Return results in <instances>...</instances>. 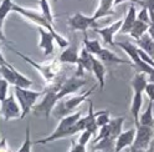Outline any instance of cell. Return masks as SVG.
Wrapping results in <instances>:
<instances>
[{"label": "cell", "mask_w": 154, "mask_h": 152, "mask_svg": "<svg viewBox=\"0 0 154 152\" xmlns=\"http://www.w3.org/2000/svg\"><path fill=\"white\" fill-rule=\"evenodd\" d=\"M82 117V112L81 111H77L73 112L71 115L62 117L57 125L56 130L50 134L49 136H46L41 140H37L34 142V145H45V144H49V142H55L57 140H61V138H66V137H70L76 135L79 130L76 127V123Z\"/></svg>", "instance_id": "1"}, {"label": "cell", "mask_w": 154, "mask_h": 152, "mask_svg": "<svg viewBox=\"0 0 154 152\" xmlns=\"http://www.w3.org/2000/svg\"><path fill=\"white\" fill-rule=\"evenodd\" d=\"M8 47H9V49H10L11 51H14L17 56H20L23 60H25L27 64H30L32 68H35L38 72H40L41 76L45 79V81L47 82V86H49V85H51V84L57 79V76L60 75V71H61V64H62V62H60L59 59H57V60H52V61H50L49 64H45V65L42 64V65H41V64H38V62L34 61L32 59H30L29 56L21 54L20 51L15 50L14 47L9 46V45H8Z\"/></svg>", "instance_id": "2"}, {"label": "cell", "mask_w": 154, "mask_h": 152, "mask_svg": "<svg viewBox=\"0 0 154 152\" xmlns=\"http://www.w3.org/2000/svg\"><path fill=\"white\" fill-rule=\"evenodd\" d=\"M94 86L91 87L88 91H86L85 93H81V95H76V96H71L69 99H66L63 101H59L57 102V105L55 106L54 111H52V116L55 119H59L61 120L62 117H66L71 115V113H73V111L79 107L82 102L86 101V99H87L90 95L92 93V91H94Z\"/></svg>", "instance_id": "3"}, {"label": "cell", "mask_w": 154, "mask_h": 152, "mask_svg": "<svg viewBox=\"0 0 154 152\" xmlns=\"http://www.w3.org/2000/svg\"><path fill=\"white\" fill-rule=\"evenodd\" d=\"M44 93L45 91H32L30 89L14 87V95L21 106V119L20 120H23L30 112H32V109L36 105L37 99L40 96H44Z\"/></svg>", "instance_id": "4"}, {"label": "cell", "mask_w": 154, "mask_h": 152, "mask_svg": "<svg viewBox=\"0 0 154 152\" xmlns=\"http://www.w3.org/2000/svg\"><path fill=\"white\" fill-rule=\"evenodd\" d=\"M116 45L118 47H121V49L129 56L131 61L133 62L132 68L136 69L137 72H144L148 76L154 75V68H152L150 65H148L147 62H144L140 59V56L138 54V46L137 45H134L129 41H119V43H116Z\"/></svg>", "instance_id": "5"}, {"label": "cell", "mask_w": 154, "mask_h": 152, "mask_svg": "<svg viewBox=\"0 0 154 152\" xmlns=\"http://www.w3.org/2000/svg\"><path fill=\"white\" fill-rule=\"evenodd\" d=\"M60 101L59 96H57V92L52 91V90H45V93L42 96V100L36 103L32 109L34 115L36 116H42L45 117V120H49L50 116L52 115V111L55 109V106L57 105V102Z\"/></svg>", "instance_id": "6"}, {"label": "cell", "mask_w": 154, "mask_h": 152, "mask_svg": "<svg viewBox=\"0 0 154 152\" xmlns=\"http://www.w3.org/2000/svg\"><path fill=\"white\" fill-rule=\"evenodd\" d=\"M0 74L3 78L11 84L14 87H24V89H30L32 86L34 81L31 79H29L27 76L23 75L21 72H19L16 69H14L10 64L3 65L0 68Z\"/></svg>", "instance_id": "7"}, {"label": "cell", "mask_w": 154, "mask_h": 152, "mask_svg": "<svg viewBox=\"0 0 154 152\" xmlns=\"http://www.w3.org/2000/svg\"><path fill=\"white\" fill-rule=\"evenodd\" d=\"M0 116L6 122L10 120H20L21 119V106H20V103H19V101L16 100L14 93H10L4 101H2Z\"/></svg>", "instance_id": "8"}, {"label": "cell", "mask_w": 154, "mask_h": 152, "mask_svg": "<svg viewBox=\"0 0 154 152\" xmlns=\"http://www.w3.org/2000/svg\"><path fill=\"white\" fill-rule=\"evenodd\" d=\"M67 24H69L70 30L72 31H82L83 34L87 33L90 27L94 29L97 27V23L93 19V16L83 15L82 13H76L72 16L67 19Z\"/></svg>", "instance_id": "9"}, {"label": "cell", "mask_w": 154, "mask_h": 152, "mask_svg": "<svg viewBox=\"0 0 154 152\" xmlns=\"http://www.w3.org/2000/svg\"><path fill=\"white\" fill-rule=\"evenodd\" d=\"M136 132V138L133 142V147L136 148H142V150H148L152 141H153V136H154V127H149V126H143L139 125Z\"/></svg>", "instance_id": "10"}, {"label": "cell", "mask_w": 154, "mask_h": 152, "mask_svg": "<svg viewBox=\"0 0 154 152\" xmlns=\"http://www.w3.org/2000/svg\"><path fill=\"white\" fill-rule=\"evenodd\" d=\"M87 84V80H85L83 78H79V76H71V78L66 79L62 84V86L60 89V91L57 92V96H59L60 100H62L63 97L69 96V95L73 93V92H77L82 86Z\"/></svg>", "instance_id": "11"}, {"label": "cell", "mask_w": 154, "mask_h": 152, "mask_svg": "<svg viewBox=\"0 0 154 152\" xmlns=\"http://www.w3.org/2000/svg\"><path fill=\"white\" fill-rule=\"evenodd\" d=\"M122 24H123V19H119V20L114 21L113 24L108 25V26H104V27H94V33H97L98 35H101V37L103 39V43L108 44L111 46H117L113 40L114 35L119 33L121 27H122Z\"/></svg>", "instance_id": "12"}, {"label": "cell", "mask_w": 154, "mask_h": 152, "mask_svg": "<svg viewBox=\"0 0 154 152\" xmlns=\"http://www.w3.org/2000/svg\"><path fill=\"white\" fill-rule=\"evenodd\" d=\"M38 35H40V40H38V47L44 51L45 56H50L54 54V44L55 41V37L54 35L42 26H38Z\"/></svg>", "instance_id": "13"}, {"label": "cell", "mask_w": 154, "mask_h": 152, "mask_svg": "<svg viewBox=\"0 0 154 152\" xmlns=\"http://www.w3.org/2000/svg\"><path fill=\"white\" fill-rule=\"evenodd\" d=\"M93 59L94 56L90 54L87 50L82 46V49L80 50V56H79V62H77V71L76 76L82 78L83 71H88L92 72V66H93Z\"/></svg>", "instance_id": "14"}, {"label": "cell", "mask_w": 154, "mask_h": 152, "mask_svg": "<svg viewBox=\"0 0 154 152\" xmlns=\"http://www.w3.org/2000/svg\"><path fill=\"white\" fill-rule=\"evenodd\" d=\"M136 132L137 128H129L127 131H123L122 134L116 138V148L114 152H122L126 147H131L136 138Z\"/></svg>", "instance_id": "15"}, {"label": "cell", "mask_w": 154, "mask_h": 152, "mask_svg": "<svg viewBox=\"0 0 154 152\" xmlns=\"http://www.w3.org/2000/svg\"><path fill=\"white\" fill-rule=\"evenodd\" d=\"M97 59H100L103 64H117V65H129V66L133 65L132 61L121 59L119 56H117L113 51H111L108 49H104V47L101 50V52L97 55Z\"/></svg>", "instance_id": "16"}, {"label": "cell", "mask_w": 154, "mask_h": 152, "mask_svg": "<svg viewBox=\"0 0 154 152\" xmlns=\"http://www.w3.org/2000/svg\"><path fill=\"white\" fill-rule=\"evenodd\" d=\"M79 56H80V50H79V46L76 44L75 45H70L67 46L66 49H63V51L60 54L59 56V60L62 64H76L79 62Z\"/></svg>", "instance_id": "17"}, {"label": "cell", "mask_w": 154, "mask_h": 152, "mask_svg": "<svg viewBox=\"0 0 154 152\" xmlns=\"http://www.w3.org/2000/svg\"><path fill=\"white\" fill-rule=\"evenodd\" d=\"M92 72H93L96 80H97V82L100 85V90L102 91L104 89V85H106V74H107V71H106L104 64L100 59H97V58L93 59Z\"/></svg>", "instance_id": "18"}, {"label": "cell", "mask_w": 154, "mask_h": 152, "mask_svg": "<svg viewBox=\"0 0 154 152\" xmlns=\"http://www.w3.org/2000/svg\"><path fill=\"white\" fill-rule=\"evenodd\" d=\"M143 105V92H134L133 97H132V102H131V113L134 120V125L136 127L139 126V112Z\"/></svg>", "instance_id": "19"}, {"label": "cell", "mask_w": 154, "mask_h": 152, "mask_svg": "<svg viewBox=\"0 0 154 152\" xmlns=\"http://www.w3.org/2000/svg\"><path fill=\"white\" fill-rule=\"evenodd\" d=\"M113 6H114V0H100V4L97 10L94 11V14L92 15L93 19L96 21L98 19H102L104 16H108V15H113Z\"/></svg>", "instance_id": "20"}, {"label": "cell", "mask_w": 154, "mask_h": 152, "mask_svg": "<svg viewBox=\"0 0 154 152\" xmlns=\"http://www.w3.org/2000/svg\"><path fill=\"white\" fill-rule=\"evenodd\" d=\"M136 21H137V10H136V6L131 5L128 8V11H127L126 16H124V19H123V24H122V27H121L119 33L121 34H129Z\"/></svg>", "instance_id": "21"}, {"label": "cell", "mask_w": 154, "mask_h": 152, "mask_svg": "<svg viewBox=\"0 0 154 152\" xmlns=\"http://www.w3.org/2000/svg\"><path fill=\"white\" fill-rule=\"evenodd\" d=\"M148 79H147V74L144 72H137L133 76V79L131 81V86L133 89V92H144L147 85H148Z\"/></svg>", "instance_id": "22"}, {"label": "cell", "mask_w": 154, "mask_h": 152, "mask_svg": "<svg viewBox=\"0 0 154 152\" xmlns=\"http://www.w3.org/2000/svg\"><path fill=\"white\" fill-rule=\"evenodd\" d=\"M137 46L139 47V49L144 50L147 54H149L153 58V54H154V39L148 33L144 34L140 39L137 40Z\"/></svg>", "instance_id": "23"}, {"label": "cell", "mask_w": 154, "mask_h": 152, "mask_svg": "<svg viewBox=\"0 0 154 152\" xmlns=\"http://www.w3.org/2000/svg\"><path fill=\"white\" fill-rule=\"evenodd\" d=\"M116 140L112 137H107L96 142L92 147V151H102V152H114Z\"/></svg>", "instance_id": "24"}, {"label": "cell", "mask_w": 154, "mask_h": 152, "mask_svg": "<svg viewBox=\"0 0 154 152\" xmlns=\"http://www.w3.org/2000/svg\"><path fill=\"white\" fill-rule=\"evenodd\" d=\"M153 105L154 102L149 101L148 107L146 109L142 115L139 116V125L143 126H149V127H154V113H153Z\"/></svg>", "instance_id": "25"}, {"label": "cell", "mask_w": 154, "mask_h": 152, "mask_svg": "<svg viewBox=\"0 0 154 152\" xmlns=\"http://www.w3.org/2000/svg\"><path fill=\"white\" fill-rule=\"evenodd\" d=\"M124 116H119V117H114L111 119L109 121V128H111V137L112 138H117L122 132H123V123H124Z\"/></svg>", "instance_id": "26"}, {"label": "cell", "mask_w": 154, "mask_h": 152, "mask_svg": "<svg viewBox=\"0 0 154 152\" xmlns=\"http://www.w3.org/2000/svg\"><path fill=\"white\" fill-rule=\"evenodd\" d=\"M148 29H149V24L144 23V21H140V20H138V19H137V21L134 23L129 35L133 37V39L138 40V39H140L144 34L148 33Z\"/></svg>", "instance_id": "27"}, {"label": "cell", "mask_w": 154, "mask_h": 152, "mask_svg": "<svg viewBox=\"0 0 154 152\" xmlns=\"http://www.w3.org/2000/svg\"><path fill=\"white\" fill-rule=\"evenodd\" d=\"M83 47L90 54H92L93 56H97L101 52V50L103 49V47L101 46V43L98 40H91V39H88L87 33L85 34V37H83Z\"/></svg>", "instance_id": "28"}, {"label": "cell", "mask_w": 154, "mask_h": 152, "mask_svg": "<svg viewBox=\"0 0 154 152\" xmlns=\"http://www.w3.org/2000/svg\"><path fill=\"white\" fill-rule=\"evenodd\" d=\"M32 144L34 142L31 141V132H30V125L26 126V130H25V138H24V142L23 145L20 146L16 152H32L31 148H32Z\"/></svg>", "instance_id": "29"}, {"label": "cell", "mask_w": 154, "mask_h": 152, "mask_svg": "<svg viewBox=\"0 0 154 152\" xmlns=\"http://www.w3.org/2000/svg\"><path fill=\"white\" fill-rule=\"evenodd\" d=\"M38 4H40V9H41L42 15L47 19V21L54 25V15H52V11H51L49 0H38Z\"/></svg>", "instance_id": "30"}, {"label": "cell", "mask_w": 154, "mask_h": 152, "mask_svg": "<svg viewBox=\"0 0 154 152\" xmlns=\"http://www.w3.org/2000/svg\"><path fill=\"white\" fill-rule=\"evenodd\" d=\"M13 0H2V3H0V20H5L9 13L13 11Z\"/></svg>", "instance_id": "31"}, {"label": "cell", "mask_w": 154, "mask_h": 152, "mask_svg": "<svg viewBox=\"0 0 154 152\" xmlns=\"http://www.w3.org/2000/svg\"><path fill=\"white\" fill-rule=\"evenodd\" d=\"M109 121H111L109 111H107V110H102V111L96 112V122H97L98 127H102V126L108 125Z\"/></svg>", "instance_id": "32"}, {"label": "cell", "mask_w": 154, "mask_h": 152, "mask_svg": "<svg viewBox=\"0 0 154 152\" xmlns=\"http://www.w3.org/2000/svg\"><path fill=\"white\" fill-rule=\"evenodd\" d=\"M9 84L4 78H0V102L4 101L9 95H8V90H9Z\"/></svg>", "instance_id": "33"}, {"label": "cell", "mask_w": 154, "mask_h": 152, "mask_svg": "<svg viewBox=\"0 0 154 152\" xmlns=\"http://www.w3.org/2000/svg\"><path fill=\"white\" fill-rule=\"evenodd\" d=\"M92 132H90V131H87V130H85V131H82L81 132V135H80V137H79V144L80 145H82V146H86L90 142V140H91V137H92Z\"/></svg>", "instance_id": "34"}, {"label": "cell", "mask_w": 154, "mask_h": 152, "mask_svg": "<svg viewBox=\"0 0 154 152\" xmlns=\"http://www.w3.org/2000/svg\"><path fill=\"white\" fill-rule=\"evenodd\" d=\"M137 19L140 21L147 23V24H150V15H149V11H148V9L146 6H142V10L138 13Z\"/></svg>", "instance_id": "35"}, {"label": "cell", "mask_w": 154, "mask_h": 152, "mask_svg": "<svg viewBox=\"0 0 154 152\" xmlns=\"http://www.w3.org/2000/svg\"><path fill=\"white\" fill-rule=\"evenodd\" d=\"M142 6H146L150 15V21L154 20V0H142Z\"/></svg>", "instance_id": "36"}, {"label": "cell", "mask_w": 154, "mask_h": 152, "mask_svg": "<svg viewBox=\"0 0 154 152\" xmlns=\"http://www.w3.org/2000/svg\"><path fill=\"white\" fill-rule=\"evenodd\" d=\"M144 92H146L147 97L149 99V101H153L154 102V82H148L146 90H144Z\"/></svg>", "instance_id": "37"}, {"label": "cell", "mask_w": 154, "mask_h": 152, "mask_svg": "<svg viewBox=\"0 0 154 152\" xmlns=\"http://www.w3.org/2000/svg\"><path fill=\"white\" fill-rule=\"evenodd\" d=\"M69 152H86V146L80 145L79 142H75V144H72Z\"/></svg>", "instance_id": "38"}, {"label": "cell", "mask_w": 154, "mask_h": 152, "mask_svg": "<svg viewBox=\"0 0 154 152\" xmlns=\"http://www.w3.org/2000/svg\"><path fill=\"white\" fill-rule=\"evenodd\" d=\"M4 20H0V43H4L5 45H9V40L6 39V36L4 34Z\"/></svg>", "instance_id": "39"}, {"label": "cell", "mask_w": 154, "mask_h": 152, "mask_svg": "<svg viewBox=\"0 0 154 152\" xmlns=\"http://www.w3.org/2000/svg\"><path fill=\"white\" fill-rule=\"evenodd\" d=\"M0 152H10V150H9V146L6 144V138L5 137L2 141H0Z\"/></svg>", "instance_id": "40"}, {"label": "cell", "mask_w": 154, "mask_h": 152, "mask_svg": "<svg viewBox=\"0 0 154 152\" xmlns=\"http://www.w3.org/2000/svg\"><path fill=\"white\" fill-rule=\"evenodd\" d=\"M124 2H131V3H137V4H139V5H142V0H114V6H116V5H119V4H122V3H124Z\"/></svg>", "instance_id": "41"}, {"label": "cell", "mask_w": 154, "mask_h": 152, "mask_svg": "<svg viewBox=\"0 0 154 152\" xmlns=\"http://www.w3.org/2000/svg\"><path fill=\"white\" fill-rule=\"evenodd\" d=\"M148 34L153 37L154 39V20H152L150 21V24H149V29H148Z\"/></svg>", "instance_id": "42"}, {"label": "cell", "mask_w": 154, "mask_h": 152, "mask_svg": "<svg viewBox=\"0 0 154 152\" xmlns=\"http://www.w3.org/2000/svg\"><path fill=\"white\" fill-rule=\"evenodd\" d=\"M129 152H148V150H142V148H136V147H133L131 146V150Z\"/></svg>", "instance_id": "43"}, {"label": "cell", "mask_w": 154, "mask_h": 152, "mask_svg": "<svg viewBox=\"0 0 154 152\" xmlns=\"http://www.w3.org/2000/svg\"><path fill=\"white\" fill-rule=\"evenodd\" d=\"M6 64H9V62H6V60L4 59V56L2 55V52H0V68H2L3 65H6Z\"/></svg>", "instance_id": "44"}, {"label": "cell", "mask_w": 154, "mask_h": 152, "mask_svg": "<svg viewBox=\"0 0 154 152\" xmlns=\"http://www.w3.org/2000/svg\"><path fill=\"white\" fill-rule=\"evenodd\" d=\"M148 79H149V81H150V82H154V75L148 76Z\"/></svg>", "instance_id": "45"}, {"label": "cell", "mask_w": 154, "mask_h": 152, "mask_svg": "<svg viewBox=\"0 0 154 152\" xmlns=\"http://www.w3.org/2000/svg\"><path fill=\"white\" fill-rule=\"evenodd\" d=\"M52 2H57V0H52Z\"/></svg>", "instance_id": "46"}, {"label": "cell", "mask_w": 154, "mask_h": 152, "mask_svg": "<svg viewBox=\"0 0 154 152\" xmlns=\"http://www.w3.org/2000/svg\"><path fill=\"white\" fill-rule=\"evenodd\" d=\"M153 59H154V54H153Z\"/></svg>", "instance_id": "47"}, {"label": "cell", "mask_w": 154, "mask_h": 152, "mask_svg": "<svg viewBox=\"0 0 154 152\" xmlns=\"http://www.w3.org/2000/svg\"><path fill=\"white\" fill-rule=\"evenodd\" d=\"M98 152H102V151H98Z\"/></svg>", "instance_id": "48"}, {"label": "cell", "mask_w": 154, "mask_h": 152, "mask_svg": "<svg viewBox=\"0 0 154 152\" xmlns=\"http://www.w3.org/2000/svg\"><path fill=\"white\" fill-rule=\"evenodd\" d=\"M153 141H154V138H153Z\"/></svg>", "instance_id": "49"}]
</instances>
